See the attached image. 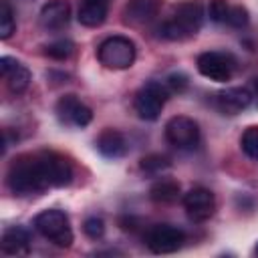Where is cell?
Masks as SVG:
<instances>
[{"mask_svg": "<svg viewBox=\"0 0 258 258\" xmlns=\"http://www.w3.org/2000/svg\"><path fill=\"white\" fill-rule=\"evenodd\" d=\"M6 183H8V189L20 198L46 191L50 187V181L44 169L42 153L18 155L8 167Z\"/></svg>", "mask_w": 258, "mask_h": 258, "instance_id": "cell-1", "label": "cell"}, {"mask_svg": "<svg viewBox=\"0 0 258 258\" xmlns=\"http://www.w3.org/2000/svg\"><path fill=\"white\" fill-rule=\"evenodd\" d=\"M204 22V8L198 0L179 2L171 16L159 26V32L167 40H187L198 34Z\"/></svg>", "mask_w": 258, "mask_h": 258, "instance_id": "cell-2", "label": "cell"}, {"mask_svg": "<svg viewBox=\"0 0 258 258\" xmlns=\"http://www.w3.org/2000/svg\"><path fill=\"white\" fill-rule=\"evenodd\" d=\"M34 230L42 238H46L48 242L60 248H69L75 240L71 224H69V216L62 210H42L40 214H36Z\"/></svg>", "mask_w": 258, "mask_h": 258, "instance_id": "cell-3", "label": "cell"}, {"mask_svg": "<svg viewBox=\"0 0 258 258\" xmlns=\"http://www.w3.org/2000/svg\"><path fill=\"white\" fill-rule=\"evenodd\" d=\"M135 56H137L135 42L127 36H109L97 48L99 62L113 71L129 69L135 62Z\"/></svg>", "mask_w": 258, "mask_h": 258, "instance_id": "cell-4", "label": "cell"}, {"mask_svg": "<svg viewBox=\"0 0 258 258\" xmlns=\"http://www.w3.org/2000/svg\"><path fill=\"white\" fill-rule=\"evenodd\" d=\"M169 99V89L165 83L149 81L135 95V111L143 121H155L161 115L165 101Z\"/></svg>", "mask_w": 258, "mask_h": 258, "instance_id": "cell-5", "label": "cell"}, {"mask_svg": "<svg viewBox=\"0 0 258 258\" xmlns=\"http://www.w3.org/2000/svg\"><path fill=\"white\" fill-rule=\"evenodd\" d=\"M185 242L181 228L171 224H155L145 234V244L153 254H171L177 252Z\"/></svg>", "mask_w": 258, "mask_h": 258, "instance_id": "cell-6", "label": "cell"}, {"mask_svg": "<svg viewBox=\"0 0 258 258\" xmlns=\"http://www.w3.org/2000/svg\"><path fill=\"white\" fill-rule=\"evenodd\" d=\"M165 139L177 149H196L200 143V125L185 115H175L165 123Z\"/></svg>", "mask_w": 258, "mask_h": 258, "instance_id": "cell-7", "label": "cell"}, {"mask_svg": "<svg viewBox=\"0 0 258 258\" xmlns=\"http://www.w3.org/2000/svg\"><path fill=\"white\" fill-rule=\"evenodd\" d=\"M200 75H204L210 81L216 83H226L230 81L232 73H234V58L226 52H218V50H208L202 52L196 60Z\"/></svg>", "mask_w": 258, "mask_h": 258, "instance_id": "cell-8", "label": "cell"}, {"mask_svg": "<svg viewBox=\"0 0 258 258\" xmlns=\"http://www.w3.org/2000/svg\"><path fill=\"white\" fill-rule=\"evenodd\" d=\"M181 204L185 208V214L194 222H206L216 212V198H214V194L208 187H202V185H196V187L187 189L183 194V198H181Z\"/></svg>", "mask_w": 258, "mask_h": 258, "instance_id": "cell-9", "label": "cell"}, {"mask_svg": "<svg viewBox=\"0 0 258 258\" xmlns=\"http://www.w3.org/2000/svg\"><path fill=\"white\" fill-rule=\"evenodd\" d=\"M56 117L62 125H73V127H87L93 121V111L87 107L77 95H62L56 101Z\"/></svg>", "mask_w": 258, "mask_h": 258, "instance_id": "cell-10", "label": "cell"}, {"mask_svg": "<svg viewBox=\"0 0 258 258\" xmlns=\"http://www.w3.org/2000/svg\"><path fill=\"white\" fill-rule=\"evenodd\" d=\"M42 159H44V169H46L50 187H64L73 181L75 169L64 155L54 151H42Z\"/></svg>", "mask_w": 258, "mask_h": 258, "instance_id": "cell-11", "label": "cell"}, {"mask_svg": "<svg viewBox=\"0 0 258 258\" xmlns=\"http://www.w3.org/2000/svg\"><path fill=\"white\" fill-rule=\"evenodd\" d=\"M254 95L246 87H230L216 95V107L224 115H238L252 105Z\"/></svg>", "mask_w": 258, "mask_h": 258, "instance_id": "cell-12", "label": "cell"}, {"mask_svg": "<svg viewBox=\"0 0 258 258\" xmlns=\"http://www.w3.org/2000/svg\"><path fill=\"white\" fill-rule=\"evenodd\" d=\"M71 20V4L67 0H48L38 14V22L44 30H60Z\"/></svg>", "mask_w": 258, "mask_h": 258, "instance_id": "cell-13", "label": "cell"}, {"mask_svg": "<svg viewBox=\"0 0 258 258\" xmlns=\"http://www.w3.org/2000/svg\"><path fill=\"white\" fill-rule=\"evenodd\" d=\"M95 145H97L99 153L103 157H107V159H119V157L127 155V149H129L125 135L121 131H117V129H105V131H101V135L97 137Z\"/></svg>", "mask_w": 258, "mask_h": 258, "instance_id": "cell-14", "label": "cell"}, {"mask_svg": "<svg viewBox=\"0 0 258 258\" xmlns=\"http://www.w3.org/2000/svg\"><path fill=\"white\" fill-rule=\"evenodd\" d=\"M109 2L111 0H81L77 18L83 26L97 28L107 20L109 14Z\"/></svg>", "mask_w": 258, "mask_h": 258, "instance_id": "cell-15", "label": "cell"}, {"mask_svg": "<svg viewBox=\"0 0 258 258\" xmlns=\"http://www.w3.org/2000/svg\"><path fill=\"white\" fill-rule=\"evenodd\" d=\"M161 2L163 0H127L125 18L133 24H147L159 14Z\"/></svg>", "mask_w": 258, "mask_h": 258, "instance_id": "cell-16", "label": "cell"}, {"mask_svg": "<svg viewBox=\"0 0 258 258\" xmlns=\"http://www.w3.org/2000/svg\"><path fill=\"white\" fill-rule=\"evenodd\" d=\"M30 248V234L28 230L20 228V226H12L8 230H4L2 238H0V250L8 256H18V254H26Z\"/></svg>", "mask_w": 258, "mask_h": 258, "instance_id": "cell-17", "label": "cell"}, {"mask_svg": "<svg viewBox=\"0 0 258 258\" xmlns=\"http://www.w3.org/2000/svg\"><path fill=\"white\" fill-rule=\"evenodd\" d=\"M179 198V183L173 179H157L149 187V200L153 204H173Z\"/></svg>", "mask_w": 258, "mask_h": 258, "instance_id": "cell-18", "label": "cell"}, {"mask_svg": "<svg viewBox=\"0 0 258 258\" xmlns=\"http://www.w3.org/2000/svg\"><path fill=\"white\" fill-rule=\"evenodd\" d=\"M4 81H6L8 89H10V93L20 95V93H24V91L28 89V85H30V71L20 62Z\"/></svg>", "mask_w": 258, "mask_h": 258, "instance_id": "cell-19", "label": "cell"}, {"mask_svg": "<svg viewBox=\"0 0 258 258\" xmlns=\"http://www.w3.org/2000/svg\"><path fill=\"white\" fill-rule=\"evenodd\" d=\"M169 167H171L169 157H165L161 153H149V155H143L139 159V169L149 173V175H157V173H161Z\"/></svg>", "mask_w": 258, "mask_h": 258, "instance_id": "cell-20", "label": "cell"}, {"mask_svg": "<svg viewBox=\"0 0 258 258\" xmlns=\"http://www.w3.org/2000/svg\"><path fill=\"white\" fill-rule=\"evenodd\" d=\"M16 30V20H14V10L8 0H0V38L6 40L14 34Z\"/></svg>", "mask_w": 258, "mask_h": 258, "instance_id": "cell-21", "label": "cell"}, {"mask_svg": "<svg viewBox=\"0 0 258 258\" xmlns=\"http://www.w3.org/2000/svg\"><path fill=\"white\" fill-rule=\"evenodd\" d=\"M48 58H54V60H67L73 52H75V44L71 42V40H64V38H60V40H54V42H48L46 46H44V50H42Z\"/></svg>", "mask_w": 258, "mask_h": 258, "instance_id": "cell-22", "label": "cell"}, {"mask_svg": "<svg viewBox=\"0 0 258 258\" xmlns=\"http://www.w3.org/2000/svg\"><path fill=\"white\" fill-rule=\"evenodd\" d=\"M240 147L242 151L250 157L258 161V127H248L242 137H240Z\"/></svg>", "mask_w": 258, "mask_h": 258, "instance_id": "cell-23", "label": "cell"}, {"mask_svg": "<svg viewBox=\"0 0 258 258\" xmlns=\"http://www.w3.org/2000/svg\"><path fill=\"white\" fill-rule=\"evenodd\" d=\"M83 232L91 238V240H101L105 236V222L97 216H91L83 222Z\"/></svg>", "mask_w": 258, "mask_h": 258, "instance_id": "cell-24", "label": "cell"}, {"mask_svg": "<svg viewBox=\"0 0 258 258\" xmlns=\"http://www.w3.org/2000/svg\"><path fill=\"white\" fill-rule=\"evenodd\" d=\"M228 12H230V6H228L226 0H210V4H208V14H210V18H212L214 22H218V24L226 22V20H228Z\"/></svg>", "mask_w": 258, "mask_h": 258, "instance_id": "cell-25", "label": "cell"}, {"mask_svg": "<svg viewBox=\"0 0 258 258\" xmlns=\"http://www.w3.org/2000/svg\"><path fill=\"white\" fill-rule=\"evenodd\" d=\"M230 26L234 28H244L248 22H250V14L244 6H230V12H228V20H226Z\"/></svg>", "mask_w": 258, "mask_h": 258, "instance_id": "cell-26", "label": "cell"}, {"mask_svg": "<svg viewBox=\"0 0 258 258\" xmlns=\"http://www.w3.org/2000/svg\"><path fill=\"white\" fill-rule=\"evenodd\" d=\"M165 85H167L169 93H183V91L187 89V85H189V79H187L185 73H179V71H177V73H169V75H167Z\"/></svg>", "mask_w": 258, "mask_h": 258, "instance_id": "cell-27", "label": "cell"}, {"mask_svg": "<svg viewBox=\"0 0 258 258\" xmlns=\"http://www.w3.org/2000/svg\"><path fill=\"white\" fill-rule=\"evenodd\" d=\"M18 64H20V62H18L16 58H12V56H2V58H0V75L6 79Z\"/></svg>", "mask_w": 258, "mask_h": 258, "instance_id": "cell-28", "label": "cell"}, {"mask_svg": "<svg viewBox=\"0 0 258 258\" xmlns=\"http://www.w3.org/2000/svg\"><path fill=\"white\" fill-rule=\"evenodd\" d=\"M252 91H254L252 95L258 99V77H256V79H254V83H252Z\"/></svg>", "mask_w": 258, "mask_h": 258, "instance_id": "cell-29", "label": "cell"}, {"mask_svg": "<svg viewBox=\"0 0 258 258\" xmlns=\"http://www.w3.org/2000/svg\"><path fill=\"white\" fill-rule=\"evenodd\" d=\"M254 254H256V256H258V244H256V248H254Z\"/></svg>", "mask_w": 258, "mask_h": 258, "instance_id": "cell-30", "label": "cell"}]
</instances>
